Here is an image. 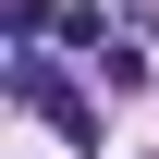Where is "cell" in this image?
I'll return each instance as SVG.
<instances>
[{"mask_svg": "<svg viewBox=\"0 0 159 159\" xmlns=\"http://www.w3.org/2000/svg\"><path fill=\"white\" fill-rule=\"evenodd\" d=\"M12 98L37 110V122H61V135H74V147H98V98H86V86L61 74L49 49H25V61H12Z\"/></svg>", "mask_w": 159, "mask_h": 159, "instance_id": "6da1fadb", "label": "cell"}]
</instances>
